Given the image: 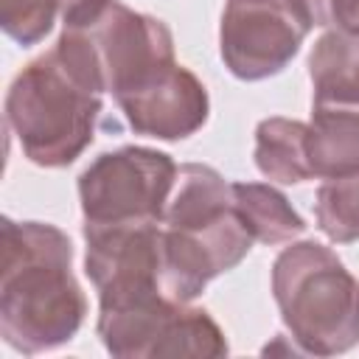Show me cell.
<instances>
[{
	"instance_id": "6da1fadb",
	"label": "cell",
	"mask_w": 359,
	"mask_h": 359,
	"mask_svg": "<svg viewBox=\"0 0 359 359\" xmlns=\"http://www.w3.org/2000/svg\"><path fill=\"white\" fill-rule=\"evenodd\" d=\"M0 334L22 356L56 351L70 342L84 317L87 297L73 275V244L48 222L0 224Z\"/></svg>"
},
{
	"instance_id": "7a4b0ae2",
	"label": "cell",
	"mask_w": 359,
	"mask_h": 359,
	"mask_svg": "<svg viewBox=\"0 0 359 359\" xmlns=\"http://www.w3.org/2000/svg\"><path fill=\"white\" fill-rule=\"evenodd\" d=\"M160 289L177 303L196 300L252 250V233L233 202V182L213 165L182 163L163 210Z\"/></svg>"
},
{
	"instance_id": "3957f363",
	"label": "cell",
	"mask_w": 359,
	"mask_h": 359,
	"mask_svg": "<svg viewBox=\"0 0 359 359\" xmlns=\"http://www.w3.org/2000/svg\"><path fill=\"white\" fill-rule=\"evenodd\" d=\"M104 98L56 48L31 59L6 93V123L39 168H67L95 137Z\"/></svg>"
},
{
	"instance_id": "277c9868",
	"label": "cell",
	"mask_w": 359,
	"mask_h": 359,
	"mask_svg": "<svg viewBox=\"0 0 359 359\" xmlns=\"http://www.w3.org/2000/svg\"><path fill=\"white\" fill-rule=\"evenodd\" d=\"M272 297L292 342L337 356L359 342V280L320 241H289L272 261Z\"/></svg>"
},
{
	"instance_id": "5b68a950",
	"label": "cell",
	"mask_w": 359,
	"mask_h": 359,
	"mask_svg": "<svg viewBox=\"0 0 359 359\" xmlns=\"http://www.w3.org/2000/svg\"><path fill=\"white\" fill-rule=\"evenodd\" d=\"M53 48L95 93L112 98L160 65L177 62L171 28L118 0L67 17Z\"/></svg>"
},
{
	"instance_id": "8992f818",
	"label": "cell",
	"mask_w": 359,
	"mask_h": 359,
	"mask_svg": "<svg viewBox=\"0 0 359 359\" xmlns=\"http://www.w3.org/2000/svg\"><path fill=\"white\" fill-rule=\"evenodd\" d=\"M177 168L171 154L146 146L101 151L79 174L84 224H160Z\"/></svg>"
},
{
	"instance_id": "52a82bcc",
	"label": "cell",
	"mask_w": 359,
	"mask_h": 359,
	"mask_svg": "<svg viewBox=\"0 0 359 359\" xmlns=\"http://www.w3.org/2000/svg\"><path fill=\"white\" fill-rule=\"evenodd\" d=\"M95 331L104 348L118 359L154 356H227V339L219 323L199 306L151 294L126 306L98 309Z\"/></svg>"
},
{
	"instance_id": "ba28073f",
	"label": "cell",
	"mask_w": 359,
	"mask_h": 359,
	"mask_svg": "<svg viewBox=\"0 0 359 359\" xmlns=\"http://www.w3.org/2000/svg\"><path fill=\"white\" fill-rule=\"evenodd\" d=\"M311 28L306 0H227L219 53L236 79L264 81L289 67Z\"/></svg>"
},
{
	"instance_id": "9c48e42d",
	"label": "cell",
	"mask_w": 359,
	"mask_h": 359,
	"mask_svg": "<svg viewBox=\"0 0 359 359\" xmlns=\"http://www.w3.org/2000/svg\"><path fill=\"white\" fill-rule=\"evenodd\" d=\"M84 272L98 292V309L126 306L160 289V224H81Z\"/></svg>"
},
{
	"instance_id": "30bf717a",
	"label": "cell",
	"mask_w": 359,
	"mask_h": 359,
	"mask_svg": "<svg viewBox=\"0 0 359 359\" xmlns=\"http://www.w3.org/2000/svg\"><path fill=\"white\" fill-rule=\"evenodd\" d=\"M115 104L135 135L157 140H185L196 135L210 115L205 84L180 62L146 73L137 84L118 93Z\"/></svg>"
},
{
	"instance_id": "8fae6325",
	"label": "cell",
	"mask_w": 359,
	"mask_h": 359,
	"mask_svg": "<svg viewBox=\"0 0 359 359\" xmlns=\"http://www.w3.org/2000/svg\"><path fill=\"white\" fill-rule=\"evenodd\" d=\"M311 107L359 109V34L328 28L309 53Z\"/></svg>"
},
{
	"instance_id": "7c38bea8",
	"label": "cell",
	"mask_w": 359,
	"mask_h": 359,
	"mask_svg": "<svg viewBox=\"0 0 359 359\" xmlns=\"http://www.w3.org/2000/svg\"><path fill=\"white\" fill-rule=\"evenodd\" d=\"M311 177L331 180L359 171V109L311 107L309 121Z\"/></svg>"
},
{
	"instance_id": "4fadbf2b",
	"label": "cell",
	"mask_w": 359,
	"mask_h": 359,
	"mask_svg": "<svg viewBox=\"0 0 359 359\" xmlns=\"http://www.w3.org/2000/svg\"><path fill=\"white\" fill-rule=\"evenodd\" d=\"M258 171L280 185H297L311 177L309 163V123L272 115L255 126V149H252Z\"/></svg>"
},
{
	"instance_id": "5bb4252c",
	"label": "cell",
	"mask_w": 359,
	"mask_h": 359,
	"mask_svg": "<svg viewBox=\"0 0 359 359\" xmlns=\"http://www.w3.org/2000/svg\"><path fill=\"white\" fill-rule=\"evenodd\" d=\"M233 202L247 230L261 244H289L303 230V216L292 208L283 191L269 182H233Z\"/></svg>"
},
{
	"instance_id": "9a60e30c",
	"label": "cell",
	"mask_w": 359,
	"mask_h": 359,
	"mask_svg": "<svg viewBox=\"0 0 359 359\" xmlns=\"http://www.w3.org/2000/svg\"><path fill=\"white\" fill-rule=\"evenodd\" d=\"M314 219L328 241H359V171L323 180L314 196Z\"/></svg>"
},
{
	"instance_id": "2e32d148",
	"label": "cell",
	"mask_w": 359,
	"mask_h": 359,
	"mask_svg": "<svg viewBox=\"0 0 359 359\" xmlns=\"http://www.w3.org/2000/svg\"><path fill=\"white\" fill-rule=\"evenodd\" d=\"M56 11H59V0H3L0 25L6 36H11L17 45L31 48L50 34Z\"/></svg>"
},
{
	"instance_id": "e0dca14e",
	"label": "cell",
	"mask_w": 359,
	"mask_h": 359,
	"mask_svg": "<svg viewBox=\"0 0 359 359\" xmlns=\"http://www.w3.org/2000/svg\"><path fill=\"white\" fill-rule=\"evenodd\" d=\"M314 25L359 34V0H306Z\"/></svg>"
},
{
	"instance_id": "ac0fdd59",
	"label": "cell",
	"mask_w": 359,
	"mask_h": 359,
	"mask_svg": "<svg viewBox=\"0 0 359 359\" xmlns=\"http://www.w3.org/2000/svg\"><path fill=\"white\" fill-rule=\"evenodd\" d=\"M98 3H104V0H59V14H62V20H67V17H76V14L98 6Z\"/></svg>"
}]
</instances>
